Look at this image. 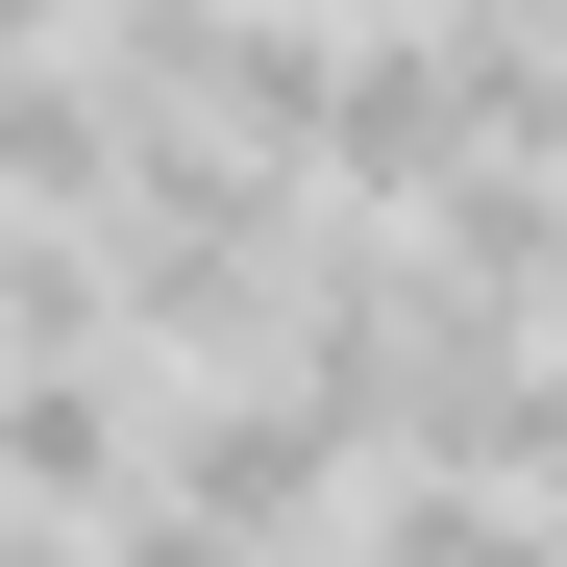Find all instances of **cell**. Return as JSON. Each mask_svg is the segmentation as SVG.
I'll use <instances>...</instances> for the list:
<instances>
[{"instance_id":"6da1fadb","label":"cell","mask_w":567,"mask_h":567,"mask_svg":"<svg viewBox=\"0 0 567 567\" xmlns=\"http://www.w3.org/2000/svg\"><path fill=\"white\" fill-rule=\"evenodd\" d=\"M346 567H567V494H518V468H370Z\"/></svg>"}]
</instances>
